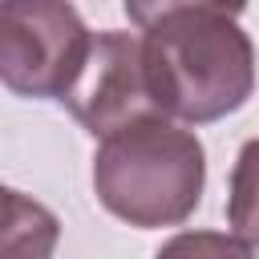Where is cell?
I'll return each instance as SVG.
<instances>
[{
	"label": "cell",
	"instance_id": "1",
	"mask_svg": "<svg viewBox=\"0 0 259 259\" xmlns=\"http://www.w3.org/2000/svg\"><path fill=\"white\" fill-rule=\"evenodd\" d=\"M150 93L162 117L206 125L247 105L255 89V45L219 8H182L142 28Z\"/></svg>",
	"mask_w": 259,
	"mask_h": 259
},
{
	"label": "cell",
	"instance_id": "2",
	"mask_svg": "<svg viewBox=\"0 0 259 259\" xmlns=\"http://www.w3.org/2000/svg\"><path fill=\"white\" fill-rule=\"evenodd\" d=\"M206 186V154L194 130L170 117H142L93 154L97 202L130 227H178L194 214Z\"/></svg>",
	"mask_w": 259,
	"mask_h": 259
},
{
	"label": "cell",
	"instance_id": "3",
	"mask_svg": "<svg viewBox=\"0 0 259 259\" xmlns=\"http://www.w3.org/2000/svg\"><path fill=\"white\" fill-rule=\"evenodd\" d=\"M93 32L69 0L0 4V77L16 97L65 101L85 69Z\"/></svg>",
	"mask_w": 259,
	"mask_h": 259
},
{
	"label": "cell",
	"instance_id": "4",
	"mask_svg": "<svg viewBox=\"0 0 259 259\" xmlns=\"http://www.w3.org/2000/svg\"><path fill=\"white\" fill-rule=\"evenodd\" d=\"M93 138H109L142 117H162L150 93L142 36L130 32H93L89 57L81 77L73 81L69 97L61 101Z\"/></svg>",
	"mask_w": 259,
	"mask_h": 259
},
{
	"label": "cell",
	"instance_id": "5",
	"mask_svg": "<svg viewBox=\"0 0 259 259\" xmlns=\"http://www.w3.org/2000/svg\"><path fill=\"white\" fill-rule=\"evenodd\" d=\"M61 223L49 206L4 190V259H49L57 247Z\"/></svg>",
	"mask_w": 259,
	"mask_h": 259
},
{
	"label": "cell",
	"instance_id": "6",
	"mask_svg": "<svg viewBox=\"0 0 259 259\" xmlns=\"http://www.w3.org/2000/svg\"><path fill=\"white\" fill-rule=\"evenodd\" d=\"M227 223L239 239L259 247V138H251L235 158L227 190Z\"/></svg>",
	"mask_w": 259,
	"mask_h": 259
},
{
	"label": "cell",
	"instance_id": "7",
	"mask_svg": "<svg viewBox=\"0 0 259 259\" xmlns=\"http://www.w3.org/2000/svg\"><path fill=\"white\" fill-rule=\"evenodd\" d=\"M154 259H259V247H251L235 231H182L166 239Z\"/></svg>",
	"mask_w": 259,
	"mask_h": 259
},
{
	"label": "cell",
	"instance_id": "8",
	"mask_svg": "<svg viewBox=\"0 0 259 259\" xmlns=\"http://www.w3.org/2000/svg\"><path fill=\"white\" fill-rule=\"evenodd\" d=\"M121 8L138 28H150L154 20H162L170 12H182V8H219V12L239 16L247 8V0H121Z\"/></svg>",
	"mask_w": 259,
	"mask_h": 259
}]
</instances>
